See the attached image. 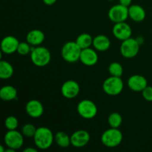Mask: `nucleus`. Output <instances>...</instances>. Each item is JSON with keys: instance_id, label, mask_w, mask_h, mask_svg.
I'll return each mask as SVG.
<instances>
[{"instance_id": "13", "label": "nucleus", "mask_w": 152, "mask_h": 152, "mask_svg": "<svg viewBox=\"0 0 152 152\" xmlns=\"http://www.w3.org/2000/svg\"><path fill=\"white\" fill-rule=\"evenodd\" d=\"M19 44V40L16 37L13 36H7L1 40V50L6 54H11L17 51Z\"/></svg>"}, {"instance_id": "21", "label": "nucleus", "mask_w": 152, "mask_h": 152, "mask_svg": "<svg viewBox=\"0 0 152 152\" xmlns=\"http://www.w3.org/2000/svg\"><path fill=\"white\" fill-rule=\"evenodd\" d=\"M13 74V68L7 61H0V78L7 80L10 78Z\"/></svg>"}, {"instance_id": "22", "label": "nucleus", "mask_w": 152, "mask_h": 152, "mask_svg": "<svg viewBox=\"0 0 152 152\" xmlns=\"http://www.w3.org/2000/svg\"><path fill=\"white\" fill-rule=\"evenodd\" d=\"M54 140L58 146L61 148H68L71 144V137L64 132H59L55 134Z\"/></svg>"}, {"instance_id": "29", "label": "nucleus", "mask_w": 152, "mask_h": 152, "mask_svg": "<svg viewBox=\"0 0 152 152\" xmlns=\"http://www.w3.org/2000/svg\"><path fill=\"white\" fill-rule=\"evenodd\" d=\"M142 96L144 99L148 102H152V87L151 86H147L145 89L142 91Z\"/></svg>"}, {"instance_id": "3", "label": "nucleus", "mask_w": 152, "mask_h": 152, "mask_svg": "<svg viewBox=\"0 0 152 152\" xmlns=\"http://www.w3.org/2000/svg\"><path fill=\"white\" fill-rule=\"evenodd\" d=\"M82 49L75 42H68L62 48V56L66 62L73 63L80 60Z\"/></svg>"}, {"instance_id": "5", "label": "nucleus", "mask_w": 152, "mask_h": 152, "mask_svg": "<svg viewBox=\"0 0 152 152\" xmlns=\"http://www.w3.org/2000/svg\"><path fill=\"white\" fill-rule=\"evenodd\" d=\"M123 82L120 77L111 76L104 81L102 88L106 94L117 96L123 91Z\"/></svg>"}, {"instance_id": "19", "label": "nucleus", "mask_w": 152, "mask_h": 152, "mask_svg": "<svg viewBox=\"0 0 152 152\" xmlns=\"http://www.w3.org/2000/svg\"><path fill=\"white\" fill-rule=\"evenodd\" d=\"M111 45V42L108 37L105 35H98L93 39V46L99 51H105Z\"/></svg>"}, {"instance_id": "2", "label": "nucleus", "mask_w": 152, "mask_h": 152, "mask_svg": "<svg viewBox=\"0 0 152 152\" xmlns=\"http://www.w3.org/2000/svg\"><path fill=\"white\" fill-rule=\"evenodd\" d=\"M51 55L48 48L38 46L31 51V59L34 65L37 67H44L48 65Z\"/></svg>"}, {"instance_id": "26", "label": "nucleus", "mask_w": 152, "mask_h": 152, "mask_svg": "<svg viewBox=\"0 0 152 152\" xmlns=\"http://www.w3.org/2000/svg\"><path fill=\"white\" fill-rule=\"evenodd\" d=\"M4 126L7 128V130H16V128L19 126L18 119L14 116H9L4 121Z\"/></svg>"}, {"instance_id": "23", "label": "nucleus", "mask_w": 152, "mask_h": 152, "mask_svg": "<svg viewBox=\"0 0 152 152\" xmlns=\"http://www.w3.org/2000/svg\"><path fill=\"white\" fill-rule=\"evenodd\" d=\"M93 39H94L92 38L90 34L84 33V34H82L78 36L76 39V42L83 50V49L90 48V46L93 45Z\"/></svg>"}, {"instance_id": "7", "label": "nucleus", "mask_w": 152, "mask_h": 152, "mask_svg": "<svg viewBox=\"0 0 152 152\" xmlns=\"http://www.w3.org/2000/svg\"><path fill=\"white\" fill-rule=\"evenodd\" d=\"M140 50V44L135 39L129 38L124 40L120 46V52L123 57L132 59L137 55Z\"/></svg>"}, {"instance_id": "31", "label": "nucleus", "mask_w": 152, "mask_h": 152, "mask_svg": "<svg viewBox=\"0 0 152 152\" xmlns=\"http://www.w3.org/2000/svg\"><path fill=\"white\" fill-rule=\"evenodd\" d=\"M56 1L57 0H43V2L45 3V4H46V5H53V4H54L56 2Z\"/></svg>"}, {"instance_id": "17", "label": "nucleus", "mask_w": 152, "mask_h": 152, "mask_svg": "<svg viewBox=\"0 0 152 152\" xmlns=\"http://www.w3.org/2000/svg\"><path fill=\"white\" fill-rule=\"evenodd\" d=\"M129 16L134 22H140L145 19V11L140 5L132 4L129 7Z\"/></svg>"}, {"instance_id": "30", "label": "nucleus", "mask_w": 152, "mask_h": 152, "mask_svg": "<svg viewBox=\"0 0 152 152\" xmlns=\"http://www.w3.org/2000/svg\"><path fill=\"white\" fill-rule=\"evenodd\" d=\"M132 2V0H120V4L129 7Z\"/></svg>"}, {"instance_id": "10", "label": "nucleus", "mask_w": 152, "mask_h": 152, "mask_svg": "<svg viewBox=\"0 0 152 152\" xmlns=\"http://www.w3.org/2000/svg\"><path fill=\"white\" fill-rule=\"evenodd\" d=\"M90 138V134L87 131L78 130L71 134V145L75 148H83L88 143Z\"/></svg>"}, {"instance_id": "27", "label": "nucleus", "mask_w": 152, "mask_h": 152, "mask_svg": "<svg viewBox=\"0 0 152 152\" xmlns=\"http://www.w3.org/2000/svg\"><path fill=\"white\" fill-rule=\"evenodd\" d=\"M37 128L32 124H25L22 129V134L27 137H34L37 132Z\"/></svg>"}, {"instance_id": "25", "label": "nucleus", "mask_w": 152, "mask_h": 152, "mask_svg": "<svg viewBox=\"0 0 152 152\" xmlns=\"http://www.w3.org/2000/svg\"><path fill=\"white\" fill-rule=\"evenodd\" d=\"M108 71H109L110 74L111 76H114V77H121V76L123 74V66L119 62H117L110 64L109 67H108Z\"/></svg>"}, {"instance_id": "9", "label": "nucleus", "mask_w": 152, "mask_h": 152, "mask_svg": "<svg viewBox=\"0 0 152 152\" xmlns=\"http://www.w3.org/2000/svg\"><path fill=\"white\" fill-rule=\"evenodd\" d=\"M24 135L16 130H8L4 137V143L8 148H13L16 151L23 145Z\"/></svg>"}, {"instance_id": "15", "label": "nucleus", "mask_w": 152, "mask_h": 152, "mask_svg": "<svg viewBox=\"0 0 152 152\" xmlns=\"http://www.w3.org/2000/svg\"><path fill=\"white\" fill-rule=\"evenodd\" d=\"M128 86L134 91H142L148 86V83L144 77L135 74L129 79Z\"/></svg>"}, {"instance_id": "28", "label": "nucleus", "mask_w": 152, "mask_h": 152, "mask_svg": "<svg viewBox=\"0 0 152 152\" xmlns=\"http://www.w3.org/2000/svg\"><path fill=\"white\" fill-rule=\"evenodd\" d=\"M31 51V46L29 43L27 42H19L18 46L17 51L20 55H27Z\"/></svg>"}, {"instance_id": "1", "label": "nucleus", "mask_w": 152, "mask_h": 152, "mask_svg": "<svg viewBox=\"0 0 152 152\" xmlns=\"http://www.w3.org/2000/svg\"><path fill=\"white\" fill-rule=\"evenodd\" d=\"M36 146L42 150H45L51 146L53 142V134L51 130L47 127H39L37 129L34 137Z\"/></svg>"}, {"instance_id": "18", "label": "nucleus", "mask_w": 152, "mask_h": 152, "mask_svg": "<svg viewBox=\"0 0 152 152\" xmlns=\"http://www.w3.org/2000/svg\"><path fill=\"white\" fill-rule=\"evenodd\" d=\"M26 39L27 42L31 45H41L44 42L45 34L40 30H32V31L28 33L26 36Z\"/></svg>"}, {"instance_id": "20", "label": "nucleus", "mask_w": 152, "mask_h": 152, "mask_svg": "<svg viewBox=\"0 0 152 152\" xmlns=\"http://www.w3.org/2000/svg\"><path fill=\"white\" fill-rule=\"evenodd\" d=\"M17 96V90L12 86H4L0 89V97L4 101H12Z\"/></svg>"}, {"instance_id": "33", "label": "nucleus", "mask_w": 152, "mask_h": 152, "mask_svg": "<svg viewBox=\"0 0 152 152\" xmlns=\"http://www.w3.org/2000/svg\"><path fill=\"white\" fill-rule=\"evenodd\" d=\"M4 148H3V146L2 145H0V152H4Z\"/></svg>"}, {"instance_id": "4", "label": "nucleus", "mask_w": 152, "mask_h": 152, "mask_svg": "<svg viewBox=\"0 0 152 152\" xmlns=\"http://www.w3.org/2000/svg\"><path fill=\"white\" fill-rule=\"evenodd\" d=\"M123 137V134L118 129L111 128L102 134L101 141L105 146L108 148H114L121 143Z\"/></svg>"}, {"instance_id": "12", "label": "nucleus", "mask_w": 152, "mask_h": 152, "mask_svg": "<svg viewBox=\"0 0 152 152\" xmlns=\"http://www.w3.org/2000/svg\"><path fill=\"white\" fill-rule=\"evenodd\" d=\"M80 91V86L74 80H68L65 82L61 88L62 94L67 99L75 98L79 94Z\"/></svg>"}, {"instance_id": "16", "label": "nucleus", "mask_w": 152, "mask_h": 152, "mask_svg": "<svg viewBox=\"0 0 152 152\" xmlns=\"http://www.w3.org/2000/svg\"><path fill=\"white\" fill-rule=\"evenodd\" d=\"M80 60L87 66H93L98 61V55L94 49L91 48L83 49L80 54Z\"/></svg>"}, {"instance_id": "11", "label": "nucleus", "mask_w": 152, "mask_h": 152, "mask_svg": "<svg viewBox=\"0 0 152 152\" xmlns=\"http://www.w3.org/2000/svg\"><path fill=\"white\" fill-rule=\"evenodd\" d=\"M112 31L114 37L121 41H124L130 38L132 33L131 27L125 22L115 23Z\"/></svg>"}, {"instance_id": "32", "label": "nucleus", "mask_w": 152, "mask_h": 152, "mask_svg": "<svg viewBox=\"0 0 152 152\" xmlns=\"http://www.w3.org/2000/svg\"><path fill=\"white\" fill-rule=\"evenodd\" d=\"M24 152H37V150L34 148H27L24 149Z\"/></svg>"}, {"instance_id": "8", "label": "nucleus", "mask_w": 152, "mask_h": 152, "mask_svg": "<svg viewBox=\"0 0 152 152\" xmlns=\"http://www.w3.org/2000/svg\"><path fill=\"white\" fill-rule=\"evenodd\" d=\"M129 16V7L121 4L114 5L108 11V17L114 23L125 22Z\"/></svg>"}, {"instance_id": "6", "label": "nucleus", "mask_w": 152, "mask_h": 152, "mask_svg": "<svg viewBox=\"0 0 152 152\" xmlns=\"http://www.w3.org/2000/svg\"><path fill=\"white\" fill-rule=\"evenodd\" d=\"M77 112L83 118L91 120L96 117L97 114V107L91 100L83 99L77 105Z\"/></svg>"}, {"instance_id": "14", "label": "nucleus", "mask_w": 152, "mask_h": 152, "mask_svg": "<svg viewBox=\"0 0 152 152\" xmlns=\"http://www.w3.org/2000/svg\"><path fill=\"white\" fill-rule=\"evenodd\" d=\"M25 110L28 115L32 118H39L44 112V108L41 102L37 99H31L25 106Z\"/></svg>"}, {"instance_id": "24", "label": "nucleus", "mask_w": 152, "mask_h": 152, "mask_svg": "<svg viewBox=\"0 0 152 152\" xmlns=\"http://www.w3.org/2000/svg\"><path fill=\"white\" fill-rule=\"evenodd\" d=\"M108 121L111 128L118 129L121 126L122 123H123V117L119 113L114 112L110 114L109 117H108Z\"/></svg>"}]
</instances>
